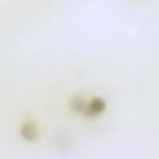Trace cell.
<instances>
[{"instance_id":"6da1fadb","label":"cell","mask_w":159,"mask_h":159,"mask_svg":"<svg viewBox=\"0 0 159 159\" xmlns=\"http://www.w3.org/2000/svg\"><path fill=\"white\" fill-rule=\"evenodd\" d=\"M38 133L37 127L33 123H27L22 128L23 136L30 141L35 140L38 136Z\"/></svg>"},{"instance_id":"7a4b0ae2","label":"cell","mask_w":159,"mask_h":159,"mask_svg":"<svg viewBox=\"0 0 159 159\" xmlns=\"http://www.w3.org/2000/svg\"><path fill=\"white\" fill-rule=\"evenodd\" d=\"M89 105L91 109L97 115L102 112L106 107L104 101L99 98L93 99Z\"/></svg>"},{"instance_id":"3957f363","label":"cell","mask_w":159,"mask_h":159,"mask_svg":"<svg viewBox=\"0 0 159 159\" xmlns=\"http://www.w3.org/2000/svg\"><path fill=\"white\" fill-rule=\"evenodd\" d=\"M86 106L83 99L79 97H75L71 103L72 109L77 113H83Z\"/></svg>"}]
</instances>
